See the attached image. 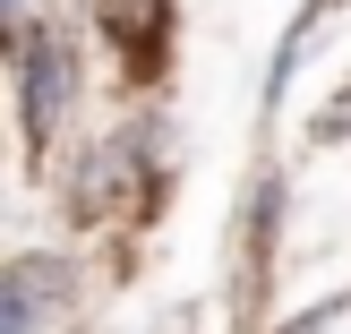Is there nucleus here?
<instances>
[{
  "label": "nucleus",
  "mask_w": 351,
  "mask_h": 334,
  "mask_svg": "<svg viewBox=\"0 0 351 334\" xmlns=\"http://www.w3.org/2000/svg\"><path fill=\"white\" fill-rule=\"evenodd\" d=\"M9 51H17V112H26V137L51 146L60 120H69V103H77V51H69V34L51 26V17H34Z\"/></svg>",
  "instance_id": "nucleus-1"
},
{
  "label": "nucleus",
  "mask_w": 351,
  "mask_h": 334,
  "mask_svg": "<svg viewBox=\"0 0 351 334\" xmlns=\"http://www.w3.org/2000/svg\"><path fill=\"white\" fill-rule=\"evenodd\" d=\"M69 291H77V274H69L51 249L9 257V274H0V334H43L51 309H69Z\"/></svg>",
  "instance_id": "nucleus-2"
},
{
  "label": "nucleus",
  "mask_w": 351,
  "mask_h": 334,
  "mask_svg": "<svg viewBox=\"0 0 351 334\" xmlns=\"http://www.w3.org/2000/svg\"><path fill=\"white\" fill-rule=\"evenodd\" d=\"M103 9V34L120 43V60H154L171 34V0H95Z\"/></svg>",
  "instance_id": "nucleus-3"
}]
</instances>
